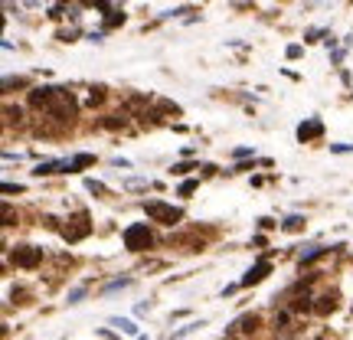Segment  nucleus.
I'll use <instances>...</instances> for the list:
<instances>
[{
  "instance_id": "f257e3e1",
  "label": "nucleus",
  "mask_w": 353,
  "mask_h": 340,
  "mask_svg": "<svg viewBox=\"0 0 353 340\" xmlns=\"http://www.w3.org/2000/svg\"><path fill=\"white\" fill-rule=\"evenodd\" d=\"M144 213H147L154 222H164V226H173V222L183 219V210L167 206V203H161V200H147V203H144Z\"/></svg>"
},
{
  "instance_id": "f03ea898",
  "label": "nucleus",
  "mask_w": 353,
  "mask_h": 340,
  "mask_svg": "<svg viewBox=\"0 0 353 340\" xmlns=\"http://www.w3.org/2000/svg\"><path fill=\"white\" fill-rule=\"evenodd\" d=\"M92 232V216H88L85 210H79L72 219H66V226H63V236L69 239V242H82V239Z\"/></svg>"
},
{
  "instance_id": "7ed1b4c3",
  "label": "nucleus",
  "mask_w": 353,
  "mask_h": 340,
  "mask_svg": "<svg viewBox=\"0 0 353 340\" xmlns=\"http://www.w3.org/2000/svg\"><path fill=\"white\" fill-rule=\"evenodd\" d=\"M151 242L154 236L144 222H134V226L125 229V249H131V252H144V249H151Z\"/></svg>"
},
{
  "instance_id": "20e7f679",
  "label": "nucleus",
  "mask_w": 353,
  "mask_h": 340,
  "mask_svg": "<svg viewBox=\"0 0 353 340\" xmlns=\"http://www.w3.org/2000/svg\"><path fill=\"white\" fill-rule=\"evenodd\" d=\"M10 258H13L16 268H36L43 262V249H36V245H16L10 252Z\"/></svg>"
},
{
  "instance_id": "39448f33",
  "label": "nucleus",
  "mask_w": 353,
  "mask_h": 340,
  "mask_svg": "<svg viewBox=\"0 0 353 340\" xmlns=\"http://www.w3.org/2000/svg\"><path fill=\"white\" fill-rule=\"evenodd\" d=\"M268 272H271V262H268V258H262L259 265H252L249 272L242 275V281H239V285H242V288H249V285H259V281L265 278V275H268Z\"/></svg>"
},
{
  "instance_id": "423d86ee",
  "label": "nucleus",
  "mask_w": 353,
  "mask_h": 340,
  "mask_svg": "<svg viewBox=\"0 0 353 340\" xmlns=\"http://www.w3.org/2000/svg\"><path fill=\"white\" fill-rule=\"evenodd\" d=\"M317 134H324V124L317 118H307V121L298 124V141H314Z\"/></svg>"
},
{
  "instance_id": "0eeeda50",
  "label": "nucleus",
  "mask_w": 353,
  "mask_h": 340,
  "mask_svg": "<svg viewBox=\"0 0 353 340\" xmlns=\"http://www.w3.org/2000/svg\"><path fill=\"white\" fill-rule=\"evenodd\" d=\"M337 291H327V294H321V298H317L314 304H311V311L314 314H330V311H337Z\"/></svg>"
},
{
  "instance_id": "6e6552de",
  "label": "nucleus",
  "mask_w": 353,
  "mask_h": 340,
  "mask_svg": "<svg viewBox=\"0 0 353 340\" xmlns=\"http://www.w3.org/2000/svg\"><path fill=\"white\" fill-rule=\"evenodd\" d=\"M63 170H72V164H69V160H46V164H40L33 174H36V177H49V174H63Z\"/></svg>"
},
{
  "instance_id": "1a4fd4ad",
  "label": "nucleus",
  "mask_w": 353,
  "mask_h": 340,
  "mask_svg": "<svg viewBox=\"0 0 353 340\" xmlns=\"http://www.w3.org/2000/svg\"><path fill=\"white\" fill-rule=\"evenodd\" d=\"M232 327H236V330H242V334H252V330L259 327V314H245V317H239V320H236Z\"/></svg>"
},
{
  "instance_id": "9d476101",
  "label": "nucleus",
  "mask_w": 353,
  "mask_h": 340,
  "mask_svg": "<svg viewBox=\"0 0 353 340\" xmlns=\"http://www.w3.org/2000/svg\"><path fill=\"white\" fill-rule=\"evenodd\" d=\"M327 252H330L327 245H314L311 252H304V255H301V268H304V265H311V262H317V258H321V255H327Z\"/></svg>"
},
{
  "instance_id": "9b49d317",
  "label": "nucleus",
  "mask_w": 353,
  "mask_h": 340,
  "mask_svg": "<svg viewBox=\"0 0 353 340\" xmlns=\"http://www.w3.org/2000/svg\"><path fill=\"white\" fill-rule=\"evenodd\" d=\"M69 164H72V170H82V167H92V164H95V157H92V154H75L72 160H69Z\"/></svg>"
},
{
  "instance_id": "f8f14e48",
  "label": "nucleus",
  "mask_w": 353,
  "mask_h": 340,
  "mask_svg": "<svg viewBox=\"0 0 353 340\" xmlns=\"http://www.w3.org/2000/svg\"><path fill=\"white\" fill-rule=\"evenodd\" d=\"M281 229H285V232H298V229H304V216H288L285 222H281Z\"/></svg>"
},
{
  "instance_id": "ddd939ff",
  "label": "nucleus",
  "mask_w": 353,
  "mask_h": 340,
  "mask_svg": "<svg viewBox=\"0 0 353 340\" xmlns=\"http://www.w3.org/2000/svg\"><path fill=\"white\" fill-rule=\"evenodd\" d=\"M121 23H125V13L108 10V16H105V30H111V26H121Z\"/></svg>"
},
{
  "instance_id": "4468645a",
  "label": "nucleus",
  "mask_w": 353,
  "mask_h": 340,
  "mask_svg": "<svg viewBox=\"0 0 353 340\" xmlns=\"http://www.w3.org/2000/svg\"><path fill=\"white\" fill-rule=\"evenodd\" d=\"M114 327H121V330H125V334H138L134 320H128V317H114Z\"/></svg>"
},
{
  "instance_id": "2eb2a0df",
  "label": "nucleus",
  "mask_w": 353,
  "mask_h": 340,
  "mask_svg": "<svg viewBox=\"0 0 353 340\" xmlns=\"http://www.w3.org/2000/svg\"><path fill=\"white\" fill-rule=\"evenodd\" d=\"M128 285H131V278H114V281H108V285H105V294H108V291H118V288H128Z\"/></svg>"
},
{
  "instance_id": "dca6fc26",
  "label": "nucleus",
  "mask_w": 353,
  "mask_h": 340,
  "mask_svg": "<svg viewBox=\"0 0 353 340\" xmlns=\"http://www.w3.org/2000/svg\"><path fill=\"white\" fill-rule=\"evenodd\" d=\"M193 190H197V180H183L180 183V196H190Z\"/></svg>"
},
{
  "instance_id": "f3484780",
  "label": "nucleus",
  "mask_w": 353,
  "mask_h": 340,
  "mask_svg": "<svg viewBox=\"0 0 353 340\" xmlns=\"http://www.w3.org/2000/svg\"><path fill=\"white\" fill-rule=\"evenodd\" d=\"M85 186H88L92 193H105V183H99V180H85Z\"/></svg>"
},
{
  "instance_id": "a211bd4d",
  "label": "nucleus",
  "mask_w": 353,
  "mask_h": 340,
  "mask_svg": "<svg viewBox=\"0 0 353 340\" xmlns=\"http://www.w3.org/2000/svg\"><path fill=\"white\" fill-rule=\"evenodd\" d=\"M82 294H85V288H72V291H69V304H79Z\"/></svg>"
},
{
  "instance_id": "6ab92c4d",
  "label": "nucleus",
  "mask_w": 353,
  "mask_h": 340,
  "mask_svg": "<svg viewBox=\"0 0 353 340\" xmlns=\"http://www.w3.org/2000/svg\"><path fill=\"white\" fill-rule=\"evenodd\" d=\"M4 193H23V186L20 183H16V186L13 183H4Z\"/></svg>"
},
{
  "instance_id": "aec40b11",
  "label": "nucleus",
  "mask_w": 353,
  "mask_h": 340,
  "mask_svg": "<svg viewBox=\"0 0 353 340\" xmlns=\"http://www.w3.org/2000/svg\"><path fill=\"white\" fill-rule=\"evenodd\" d=\"M190 170H193V164H176L173 174H190Z\"/></svg>"
},
{
  "instance_id": "412c9836",
  "label": "nucleus",
  "mask_w": 353,
  "mask_h": 340,
  "mask_svg": "<svg viewBox=\"0 0 353 340\" xmlns=\"http://www.w3.org/2000/svg\"><path fill=\"white\" fill-rule=\"evenodd\" d=\"M301 56V46H288V59H298Z\"/></svg>"
}]
</instances>
